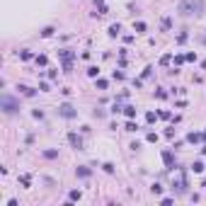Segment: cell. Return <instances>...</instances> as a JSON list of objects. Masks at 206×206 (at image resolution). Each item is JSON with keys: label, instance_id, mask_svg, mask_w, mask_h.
<instances>
[{"label": "cell", "instance_id": "obj_6", "mask_svg": "<svg viewBox=\"0 0 206 206\" xmlns=\"http://www.w3.org/2000/svg\"><path fill=\"white\" fill-rule=\"evenodd\" d=\"M162 162H165L167 167H175V155H172L170 150H162Z\"/></svg>", "mask_w": 206, "mask_h": 206}, {"label": "cell", "instance_id": "obj_20", "mask_svg": "<svg viewBox=\"0 0 206 206\" xmlns=\"http://www.w3.org/2000/svg\"><path fill=\"white\" fill-rule=\"evenodd\" d=\"M19 58H22V61H29V58H32V51H19Z\"/></svg>", "mask_w": 206, "mask_h": 206}, {"label": "cell", "instance_id": "obj_13", "mask_svg": "<svg viewBox=\"0 0 206 206\" xmlns=\"http://www.w3.org/2000/svg\"><path fill=\"white\" fill-rule=\"evenodd\" d=\"M44 158H49V160L58 158V150H44Z\"/></svg>", "mask_w": 206, "mask_h": 206}, {"label": "cell", "instance_id": "obj_36", "mask_svg": "<svg viewBox=\"0 0 206 206\" xmlns=\"http://www.w3.org/2000/svg\"><path fill=\"white\" fill-rule=\"evenodd\" d=\"M204 138H206V131H204Z\"/></svg>", "mask_w": 206, "mask_h": 206}, {"label": "cell", "instance_id": "obj_14", "mask_svg": "<svg viewBox=\"0 0 206 206\" xmlns=\"http://www.w3.org/2000/svg\"><path fill=\"white\" fill-rule=\"evenodd\" d=\"M133 29H136V32H146V22H133Z\"/></svg>", "mask_w": 206, "mask_h": 206}, {"label": "cell", "instance_id": "obj_32", "mask_svg": "<svg viewBox=\"0 0 206 206\" xmlns=\"http://www.w3.org/2000/svg\"><path fill=\"white\" fill-rule=\"evenodd\" d=\"M184 56H187V61H192V63L197 61V54H192V51H189V54H184Z\"/></svg>", "mask_w": 206, "mask_h": 206}, {"label": "cell", "instance_id": "obj_26", "mask_svg": "<svg viewBox=\"0 0 206 206\" xmlns=\"http://www.w3.org/2000/svg\"><path fill=\"white\" fill-rule=\"evenodd\" d=\"M51 34H54V27H46L44 32H41V37H51Z\"/></svg>", "mask_w": 206, "mask_h": 206}, {"label": "cell", "instance_id": "obj_30", "mask_svg": "<svg viewBox=\"0 0 206 206\" xmlns=\"http://www.w3.org/2000/svg\"><path fill=\"white\" fill-rule=\"evenodd\" d=\"M136 129H138V126H136L133 121H129V124H126V131H136Z\"/></svg>", "mask_w": 206, "mask_h": 206}, {"label": "cell", "instance_id": "obj_15", "mask_svg": "<svg viewBox=\"0 0 206 206\" xmlns=\"http://www.w3.org/2000/svg\"><path fill=\"white\" fill-rule=\"evenodd\" d=\"M68 199H70V201H80V192H78V189H73V192L68 194Z\"/></svg>", "mask_w": 206, "mask_h": 206}, {"label": "cell", "instance_id": "obj_29", "mask_svg": "<svg viewBox=\"0 0 206 206\" xmlns=\"http://www.w3.org/2000/svg\"><path fill=\"white\" fill-rule=\"evenodd\" d=\"M150 192H153V194H160V192H162V187H160V184H153V187H150Z\"/></svg>", "mask_w": 206, "mask_h": 206}, {"label": "cell", "instance_id": "obj_11", "mask_svg": "<svg viewBox=\"0 0 206 206\" xmlns=\"http://www.w3.org/2000/svg\"><path fill=\"white\" fill-rule=\"evenodd\" d=\"M19 90H22V92L27 95V97H34V95H37L34 90H32V87H27V85H19Z\"/></svg>", "mask_w": 206, "mask_h": 206}, {"label": "cell", "instance_id": "obj_28", "mask_svg": "<svg viewBox=\"0 0 206 206\" xmlns=\"http://www.w3.org/2000/svg\"><path fill=\"white\" fill-rule=\"evenodd\" d=\"M155 97H158V100H165V97H167V92H165V90H158V92H155Z\"/></svg>", "mask_w": 206, "mask_h": 206}, {"label": "cell", "instance_id": "obj_10", "mask_svg": "<svg viewBox=\"0 0 206 206\" xmlns=\"http://www.w3.org/2000/svg\"><path fill=\"white\" fill-rule=\"evenodd\" d=\"M124 114H126L129 119H133V116H136V107H131V104H129V107H124Z\"/></svg>", "mask_w": 206, "mask_h": 206}, {"label": "cell", "instance_id": "obj_1", "mask_svg": "<svg viewBox=\"0 0 206 206\" xmlns=\"http://www.w3.org/2000/svg\"><path fill=\"white\" fill-rule=\"evenodd\" d=\"M179 12L182 15H201L204 12V0H182Z\"/></svg>", "mask_w": 206, "mask_h": 206}, {"label": "cell", "instance_id": "obj_7", "mask_svg": "<svg viewBox=\"0 0 206 206\" xmlns=\"http://www.w3.org/2000/svg\"><path fill=\"white\" fill-rule=\"evenodd\" d=\"M119 34H121V24H119V22L109 24V37H119Z\"/></svg>", "mask_w": 206, "mask_h": 206}, {"label": "cell", "instance_id": "obj_34", "mask_svg": "<svg viewBox=\"0 0 206 206\" xmlns=\"http://www.w3.org/2000/svg\"><path fill=\"white\" fill-rule=\"evenodd\" d=\"M201 68H204V70H206V61H201Z\"/></svg>", "mask_w": 206, "mask_h": 206}, {"label": "cell", "instance_id": "obj_25", "mask_svg": "<svg viewBox=\"0 0 206 206\" xmlns=\"http://www.w3.org/2000/svg\"><path fill=\"white\" fill-rule=\"evenodd\" d=\"M95 85H97V90H107V80H97Z\"/></svg>", "mask_w": 206, "mask_h": 206}, {"label": "cell", "instance_id": "obj_8", "mask_svg": "<svg viewBox=\"0 0 206 206\" xmlns=\"http://www.w3.org/2000/svg\"><path fill=\"white\" fill-rule=\"evenodd\" d=\"M201 138H204V133H194V131H192V133L187 136V141H189V143H199Z\"/></svg>", "mask_w": 206, "mask_h": 206}, {"label": "cell", "instance_id": "obj_22", "mask_svg": "<svg viewBox=\"0 0 206 206\" xmlns=\"http://www.w3.org/2000/svg\"><path fill=\"white\" fill-rule=\"evenodd\" d=\"M192 170H194V172H204V162H194Z\"/></svg>", "mask_w": 206, "mask_h": 206}, {"label": "cell", "instance_id": "obj_27", "mask_svg": "<svg viewBox=\"0 0 206 206\" xmlns=\"http://www.w3.org/2000/svg\"><path fill=\"white\" fill-rule=\"evenodd\" d=\"M102 167H104V172H114V165H112V162H104Z\"/></svg>", "mask_w": 206, "mask_h": 206}, {"label": "cell", "instance_id": "obj_9", "mask_svg": "<svg viewBox=\"0 0 206 206\" xmlns=\"http://www.w3.org/2000/svg\"><path fill=\"white\" fill-rule=\"evenodd\" d=\"M75 175H78V177H90V167H78Z\"/></svg>", "mask_w": 206, "mask_h": 206}, {"label": "cell", "instance_id": "obj_17", "mask_svg": "<svg viewBox=\"0 0 206 206\" xmlns=\"http://www.w3.org/2000/svg\"><path fill=\"white\" fill-rule=\"evenodd\" d=\"M184 61H187V56H184V54H177V56H175V63H177V66H182Z\"/></svg>", "mask_w": 206, "mask_h": 206}, {"label": "cell", "instance_id": "obj_16", "mask_svg": "<svg viewBox=\"0 0 206 206\" xmlns=\"http://www.w3.org/2000/svg\"><path fill=\"white\" fill-rule=\"evenodd\" d=\"M160 27H162V29H170V27H172V19H170V17H162Z\"/></svg>", "mask_w": 206, "mask_h": 206}, {"label": "cell", "instance_id": "obj_35", "mask_svg": "<svg viewBox=\"0 0 206 206\" xmlns=\"http://www.w3.org/2000/svg\"><path fill=\"white\" fill-rule=\"evenodd\" d=\"M201 150H204V153H206V146H204V148H201Z\"/></svg>", "mask_w": 206, "mask_h": 206}, {"label": "cell", "instance_id": "obj_3", "mask_svg": "<svg viewBox=\"0 0 206 206\" xmlns=\"http://www.w3.org/2000/svg\"><path fill=\"white\" fill-rule=\"evenodd\" d=\"M0 104H3V109H5L8 114H12V112H17V109H19V104L15 102L12 97H3V100H0Z\"/></svg>", "mask_w": 206, "mask_h": 206}, {"label": "cell", "instance_id": "obj_24", "mask_svg": "<svg viewBox=\"0 0 206 206\" xmlns=\"http://www.w3.org/2000/svg\"><path fill=\"white\" fill-rule=\"evenodd\" d=\"M170 61H172V56H170V54H165V56H162V58H160V63H162V66H167V63H170Z\"/></svg>", "mask_w": 206, "mask_h": 206}, {"label": "cell", "instance_id": "obj_33", "mask_svg": "<svg viewBox=\"0 0 206 206\" xmlns=\"http://www.w3.org/2000/svg\"><path fill=\"white\" fill-rule=\"evenodd\" d=\"M114 80H124V73H121V70H114Z\"/></svg>", "mask_w": 206, "mask_h": 206}, {"label": "cell", "instance_id": "obj_2", "mask_svg": "<svg viewBox=\"0 0 206 206\" xmlns=\"http://www.w3.org/2000/svg\"><path fill=\"white\" fill-rule=\"evenodd\" d=\"M58 56L63 58V70L70 73V70H73V58H75V54H73V51H68V49H63V51H58Z\"/></svg>", "mask_w": 206, "mask_h": 206}, {"label": "cell", "instance_id": "obj_5", "mask_svg": "<svg viewBox=\"0 0 206 206\" xmlns=\"http://www.w3.org/2000/svg\"><path fill=\"white\" fill-rule=\"evenodd\" d=\"M68 141H70V146L75 150H83V138L78 136V133H68Z\"/></svg>", "mask_w": 206, "mask_h": 206}, {"label": "cell", "instance_id": "obj_19", "mask_svg": "<svg viewBox=\"0 0 206 206\" xmlns=\"http://www.w3.org/2000/svg\"><path fill=\"white\" fill-rule=\"evenodd\" d=\"M97 73H100L97 66H90V68H87V75H90V78H97Z\"/></svg>", "mask_w": 206, "mask_h": 206}, {"label": "cell", "instance_id": "obj_31", "mask_svg": "<svg viewBox=\"0 0 206 206\" xmlns=\"http://www.w3.org/2000/svg\"><path fill=\"white\" fill-rule=\"evenodd\" d=\"M184 41H187V34L182 32V34H179V37H177V44H184Z\"/></svg>", "mask_w": 206, "mask_h": 206}, {"label": "cell", "instance_id": "obj_4", "mask_svg": "<svg viewBox=\"0 0 206 206\" xmlns=\"http://www.w3.org/2000/svg\"><path fill=\"white\" fill-rule=\"evenodd\" d=\"M58 114H61V116H66V119H73V116H75V109L70 107V104H61V107H58Z\"/></svg>", "mask_w": 206, "mask_h": 206}, {"label": "cell", "instance_id": "obj_18", "mask_svg": "<svg viewBox=\"0 0 206 206\" xmlns=\"http://www.w3.org/2000/svg\"><path fill=\"white\" fill-rule=\"evenodd\" d=\"M146 141H148V143H155V141H158V133H155V131H150L148 136H146Z\"/></svg>", "mask_w": 206, "mask_h": 206}, {"label": "cell", "instance_id": "obj_12", "mask_svg": "<svg viewBox=\"0 0 206 206\" xmlns=\"http://www.w3.org/2000/svg\"><path fill=\"white\" fill-rule=\"evenodd\" d=\"M19 182H22V187H29V184H32V177H29V175H19Z\"/></svg>", "mask_w": 206, "mask_h": 206}, {"label": "cell", "instance_id": "obj_23", "mask_svg": "<svg viewBox=\"0 0 206 206\" xmlns=\"http://www.w3.org/2000/svg\"><path fill=\"white\" fill-rule=\"evenodd\" d=\"M155 119H158V116H155V112H148V114H146V121H148V124H153Z\"/></svg>", "mask_w": 206, "mask_h": 206}, {"label": "cell", "instance_id": "obj_21", "mask_svg": "<svg viewBox=\"0 0 206 206\" xmlns=\"http://www.w3.org/2000/svg\"><path fill=\"white\" fill-rule=\"evenodd\" d=\"M37 63H39V66H46V63H49V58L44 56V54H41V56H37Z\"/></svg>", "mask_w": 206, "mask_h": 206}]
</instances>
